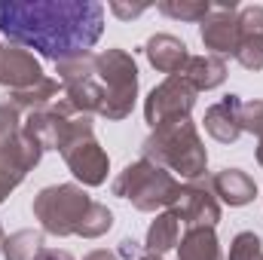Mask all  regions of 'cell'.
<instances>
[{
  "label": "cell",
  "mask_w": 263,
  "mask_h": 260,
  "mask_svg": "<svg viewBox=\"0 0 263 260\" xmlns=\"http://www.w3.org/2000/svg\"><path fill=\"white\" fill-rule=\"evenodd\" d=\"M95 77L104 89L101 114L110 123H120L132 117L135 101H138V65L135 55L126 49H104L95 55Z\"/></svg>",
  "instance_id": "obj_3"
},
{
  "label": "cell",
  "mask_w": 263,
  "mask_h": 260,
  "mask_svg": "<svg viewBox=\"0 0 263 260\" xmlns=\"http://www.w3.org/2000/svg\"><path fill=\"white\" fill-rule=\"evenodd\" d=\"M205 132L220 144H236L242 138V98L223 95L217 104L205 110Z\"/></svg>",
  "instance_id": "obj_13"
},
{
  "label": "cell",
  "mask_w": 263,
  "mask_h": 260,
  "mask_svg": "<svg viewBox=\"0 0 263 260\" xmlns=\"http://www.w3.org/2000/svg\"><path fill=\"white\" fill-rule=\"evenodd\" d=\"M46 73L40 62L34 59V52L15 46V43H0V86H6L9 92L28 89L34 83H40Z\"/></svg>",
  "instance_id": "obj_11"
},
{
  "label": "cell",
  "mask_w": 263,
  "mask_h": 260,
  "mask_svg": "<svg viewBox=\"0 0 263 260\" xmlns=\"http://www.w3.org/2000/svg\"><path fill=\"white\" fill-rule=\"evenodd\" d=\"M199 37H202V46L208 49V55H233L236 59V49H239V3L230 0V3H211V12L202 18V28H199Z\"/></svg>",
  "instance_id": "obj_8"
},
{
  "label": "cell",
  "mask_w": 263,
  "mask_h": 260,
  "mask_svg": "<svg viewBox=\"0 0 263 260\" xmlns=\"http://www.w3.org/2000/svg\"><path fill=\"white\" fill-rule=\"evenodd\" d=\"M37 260H73V254L65 251V248H43Z\"/></svg>",
  "instance_id": "obj_28"
},
{
  "label": "cell",
  "mask_w": 263,
  "mask_h": 260,
  "mask_svg": "<svg viewBox=\"0 0 263 260\" xmlns=\"http://www.w3.org/2000/svg\"><path fill=\"white\" fill-rule=\"evenodd\" d=\"M22 110L12 101H0V147H6L9 141H15L22 135Z\"/></svg>",
  "instance_id": "obj_23"
},
{
  "label": "cell",
  "mask_w": 263,
  "mask_h": 260,
  "mask_svg": "<svg viewBox=\"0 0 263 260\" xmlns=\"http://www.w3.org/2000/svg\"><path fill=\"white\" fill-rule=\"evenodd\" d=\"M165 211H172L181 224H187V230H193V227H211L214 230L220 220V202L211 193L208 181L205 184H199V181L181 184V193L175 196L172 208H165Z\"/></svg>",
  "instance_id": "obj_9"
},
{
  "label": "cell",
  "mask_w": 263,
  "mask_h": 260,
  "mask_svg": "<svg viewBox=\"0 0 263 260\" xmlns=\"http://www.w3.org/2000/svg\"><path fill=\"white\" fill-rule=\"evenodd\" d=\"M178 193H181V181L168 169H162L156 162H147V159L129 162L114 181V196L132 202L138 211L172 208Z\"/></svg>",
  "instance_id": "obj_4"
},
{
  "label": "cell",
  "mask_w": 263,
  "mask_h": 260,
  "mask_svg": "<svg viewBox=\"0 0 263 260\" xmlns=\"http://www.w3.org/2000/svg\"><path fill=\"white\" fill-rule=\"evenodd\" d=\"M196 92H211V89H217L223 80H227V62L223 59H217V55H190V62L184 67V73H181Z\"/></svg>",
  "instance_id": "obj_16"
},
{
  "label": "cell",
  "mask_w": 263,
  "mask_h": 260,
  "mask_svg": "<svg viewBox=\"0 0 263 260\" xmlns=\"http://www.w3.org/2000/svg\"><path fill=\"white\" fill-rule=\"evenodd\" d=\"M6 43L34 49L49 62L86 55L104 31V6L95 0H0Z\"/></svg>",
  "instance_id": "obj_1"
},
{
  "label": "cell",
  "mask_w": 263,
  "mask_h": 260,
  "mask_svg": "<svg viewBox=\"0 0 263 260\" xmlns=\"http://www.w3.org/2000/svg\"><path fill=\"white\" fill-rule=\"evenodd\" d=\"M196 95L199 92L181 73L165 77L144 98V120L150 123V129H159V126L175 123V120H187L190 110H193V104H196Z\"/></svg>",
  "instance_id": "obj_6"
},
{
  "label": "cell",
  "mask_w": 263,
  "mask_h": 260,
  "mask_svg": "<svg viewBox=\"0 0 263 260\" xmlns=\"http://www.w3.org/2000/svg\"><path fill=\"white\" fill-rule=\"evenodd\" d=\"M178 260H223L220 242L211 227H193L178 242Z\"/></svg>",
  "instance_id": "obj_17"
},
{
  "label": "cell",
  "mask_w": 263,
  "mask_h": 260,
  "mask_svg": "<svg viewBox=\"0 0 263 260\" xmlns=\"http://www.w3.org/2000/svg\"><path fill=\"white\" fill-rule=\"evenodd\" d=\"M144 55H147L150 67H156L159 73H168V77L184 73V67L190 62L187 43L181 37H175V34H153L144 43Z\"/></svg>",
  "instance_id": "obj_14"
},
{
  "label": "cell",
  "mask_w": 263,
  "mask_h": 260,
  "mask_svg": "<svg viewBox=\"0 0 263 260\" xmlns=\"http://www.w3.org/2000/svg\"><path fill=\"white\" fill-rule=\"evenodd\" d=\"M138 254H141V245H138L135 239H123V242H120V254H117V257L132 260V257H138Z\"/></svg>",
  "instance_id": "obj_27"
},
{
  "label": "cell",
  "mask_w": 263,
  "mask_h": 260,
  "mask_svg": "<svg viewBox=\"0 0 263 260\" xmlns=\"http://www.w3.org/2000/svg\"><path fill=\"white\" fill-rule=\"evenodd\" d=\"M43 230H18L3 239L0 251L6 260H37L43 251Z\"/></svg>",
  "instance_id": "obj_20"
},
{
  "label": "cell",
  "mask_w": 263,
  "mask_h": 260,
  "mask_svg": "<svg viewBox=\"0 0 263 260\" xmlns=\"http://www.w3.org/2000/svg\"><path fill=\"white\" fill-rule=\"evenodd\" d=\"M92 196L80 184H52L34 196V217L43 233L49 236H77L83 227V217L92 208Z\"/></svg>",
  "instance_id": "obj_5"
},
{
  "label": "cell",
  "mask_w": 263,
  "mask_h": 260,
  "mask_svg": "<svg viewBox=\"0 0 263 260\" xmlns=\"http://www.w3.org/2000/svg\"><path fill=\"white\" fill-rule=\"evenodd\" d=\"M156 9L168 18H178V22H199L211 12V3L208 0H159Z\"/></svg>",
  "instance_id": "obj_21"
},
{
  "label": "cell",
  "mask_w": 263,
  "mask_h": 260,
  "mask_svg": "<svg viewBox=\"0 0 263 260\" xmlns=\"http://www.w3.org/2000/svg\"><path fill=\"white\" fill-rule=\"evenodd\" d=\"M40 156H43V150L34 141H28L25 132L15 141H9L6 147H0V205L6 202V196L28 178V172H34V165L40 162Z\"/></svg>",
  "instance_id": "obj_10"
},
{
  "label": "cell",
  "mask_w": 263,
  "mask_h": 260,
  "mask_svg": "<svg viewBox=\"0 0 263 260\" xmlns=\"http://www.w3.org/2000/svg\"><path fill=\"white\" fill-rule=\"evenodd\" d=\"M230 260H263V242L254 233H236L230 242Z\"/></svg>",
  "instance_id": "obj_24"
},
{
  "label": "cell",
  "mask_w": 263,
  "mask_h": 260,
  "mask_svg": "<svg viewBox=\"0 0 263 260\" xmlns=\"http://www.w3.org/2000/svg\"><path fill=\"white\" fill-rule=\"evenodd\" d=\"M141 159L168 169L175 178H184L187 184L199 181L208 169V150H205L196 123L190 117L165 123L150 132L141 144Z\"/></svg>",
  "instance_id": "obj_2"
},
{
  "label": "cell",
  "mask_w": 263,
  "mask_h": 260,
  "mask_svg": "<svg viewBox=\"0 0 263 260\" xmlns=\"http://www.w3.org/2000/svg\"><path fill=\"white\" fill-rule=\"evenodd\" d=\"M3 239H6V236H3V227H0V245H3Z\"/></svg>",
  "instance_id": "obj_32"
},
{
  "label": "cell",
  "mask_w": 263,
  "mask_h": 260,
  "mask_svg": "<svg viewBox=\"0 0 263 260\" xmlns=\"http://www.w3.org/2000/svg\"><path fill=\"white\" fill-rule=\"evenodd\" d=\"M242 132L263 138V101H242Z\"/></svg>",
  "instance_id": "obj_25"
},
{
  "label": "cell",
  "mask_w": 263,
  "mask_h": 260,
  "mask_svg": "<svg viewBox=\"0 0 263 260\" xmlns=\"http://www.w3.org/2000/svg\"><path fill=\"white\" fill-rule=\"evenodd\" d=\"M59 92H62L59 80H49V77H43L40 83H34V86H28V89L9 92V98H6V101H12V104L22 110V114H37V110H46V107H52V104L59 101Z\"/></svg>",
  "instance_id": "obj_18"
},
{
  "label": "cell",
  "mask_w": 263,
  "mask_h": 260,
  "mask_svg": "<svg viewBox=\"0 0 263 260\" xmlns=\"http://www.w3.org/2000/svg\"><path fill=\"white\" fill-rule=\"evenodd\" d=\"M138 260H162V257H156V254H144V257H138Z\"/></svg>",
  "instance_id": "obj_31"
},
{
  "label": "cell",
  "mask_w": 263,
  "mask_h": 260,
  "mask_svg": "<svg viewBox=\"0 0 263 260\" xmlns=\"http://www.w3.org/2000/svg\"><path fill=\"white\" fill-rule=\"evenodd\" d=\"M144 9H147V3H135V6L120 3V0H114V3H110V12H114L117 18H135V15H141Z\"/></svg>",
  "instance_id": "obj_26"
},
{
  "label": "cell",
  "mask_w": 263,
  "mask_h": 260,
  "mask_svg": "<svg viewBox=\"0 0 263 260\" xmlns=\"http://www.w3.org/2000/svg\"><path fill=\"white\" fill-rule=\"evenodd\" d=\"M236 62L245 70H263V6L239 9V49Z\"/></svg>",
  "instance_id": "obj_12"
},
{
  "label": "cell",
  "mask_w": 263,
  "mask_h": 260,
  "mask_svg": "<svg viewBox=\"0 0 263 260\" xmlns=\"http://www.w3.org/2000/svg\"><path fill=\"white\" fill-rule=\"evenodd\" d=\"M178 242H181V220H178L172 211H159L156 220H153L150 230H147V242H144L147 254L162 257V254L172 251Z\"/></svg>",
  "instance_id": "obj_19"
},
{
  "label": "cell",
  "mask_w": 263,
  "mask_h": 260,
  "mask_svg": "<svg viewBox=\"0 0 263 260\" xmlns=\"http://www.w3.org/2000/svg\"><path fill=\"white\" fill-rule=\"evenodd\" d=\"M208 187L217 196V202H227L230 208H242V205L254 202V196H257L254 178L242 169H220L217 175L208 178Z\"/></svg>",
  "instance_id": "obj_15"
},
{
  "label": "cell",
  "mask_w": 263,
  "mask_h": 260,
  "mask_svg": "<svg viewBox=\"0 0 263 260\" xmlns=\"http://www.w3.org/2000/svg\"><path fill=\"white\" fill-rule=\"evenodd\" d=\"M110 227H114V211L107 205H101V202H92V208L83 217V227H80L77 236H83V239H101L104 233H110Z\"/></svg>",
  "instance_id": "obj_22"
},
{
  "label": "cell",
  "mask_w": 263,
  "mask_h": 260,
  "mask_svg": "<svg viewBox=\"0 0 263 260\" xmlns=\"http://www.w3.org/2000/svg\"><path fill=\"white\" fill-rule=\"evenodd\" d=\"M83 260H120V257L114 251H107V248H95V251H89Z\"/></svg>",
  "instance_id": "obj_29"
},
{
  "label": "cell",
  "mask_w": 263,
  "mask_h": 260,
  "mask_svg": "<svg viewBox=\"0 0 263 260\" xmlns=\"http://www.w3.org/2000/svg\"><path fill=\"white\" fill-rule=\"evenodd\" d=\"M65 156L70 175L83 184V187H101L107 181L110 172V156L104 153V147L95 141V129L77 132L65 147L59 150Z\"/></svg>",
  "instance_id": "obj_7"
},
{
  "label": "cell",
  "mask_w": 263,
  "mask_h": 260,
  "mask_svg": "<svg viewBox=\"0 0 263 260\" xmlns=\"http://www.w3.org/2000/svg\"><path fill=\"white\" fill-rule=\"evenodd\" d=\"M257 162H260V169H263V138H257Z\"/></svg>",
  "instance_id": "obj_30"
}]
</instances>
